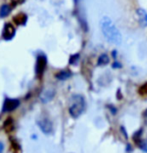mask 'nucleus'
<instances>
[{"mask_svg":"<svg viewBox=\"0 0 147 153\" xmlns=\"http://www.w3.org/2000/svg\"><path fill=\"white\" fill-rule=\"evenodd\" d=\"M100 28H101L102 34L104 35L107 41L112 44L119 45L122 41V35H121L119 29L108 16H103L100 20Z\"/></svg>","mask_w":147,"mask_h":153,"instance_id":"1","label":"nucleus"},{"mask_svg":"<svg viewBox=\"0 0 147 153\" xmlns=\"http://www.w3.org/2000/svg\"><path fill=\"white\" fill-rule=\"evenodd\" d=\"M86 103L82 95L76 94L71 97V103L69 106V113L73 118H78L85 110Z\"/></svg>","mask_w":147,"mask_h":153,"instance_id":"2","label":"nucleus"},{"mask_svg":"<svg viewBox=\"0 0 147 153\" xmlns=\"http://www.w3.org/2000/svg\"><path fill=\"white\" fill-rule=\"evenodd\" d=\"M39 128L44 134H51L53 131V124L47 117H41L37 121Z\"/></svg>","mask_w":147,"mask_h":153,"instance_id":"3","label":"nucleus"},{"mask_svg":"<svg viewBox=\"0 0 147 153\" xmlns=\"http://www.w3.org/2000/svg\"><path fill=\"white\" fill-rule=\"evenodd\" d=\"M46 65H47V60L44 55H39L37 57L36 61V74L38 77H42L43 73H44Z\"/></svg>","mask_w":147,"mask_h":153,"instance_id":"4","label":"nucleus"},{"mask_svg":"<svg viewBox=\"0 0 147 153\" xmlns=\"http://www.w3.org/2000/svg\"><path fill=\"white\" fill-rule=\"evenodd\" d=\"M14 35H15V28L11 23H6L4 25L3 31H2V37L5 40H10L12 39Z\"/></svg>","mask_w":147,"mask_h":153,"instance_id":"5","label":"nucleus"},{"mask_svg":"<svg viewBox=\"0 0 147 153\" xmlns=\"http://www.w3.org/2000/svg\"><path fill=\"white\" fill-rule=\"evenodd\" d=\"M20 104V101L18 99H11V98H7L4 101L3 104V111L9 112L12 111L14 109H16Z\"/></svg>","mask_w":147,"mask_h":153,"instance_id":"6","label":"nucleus"},{"mask_svg":"<svg viewBox=\"0 0 147 153\" xmlns=\"http://www.w3.org/2000/svg\"><path fill=\"white\" fill-rule=\"evenodd\" d=\"M136 16L139 24L142 27L147 26V11L143 8H138L136 10Z\"/></svg>","mask_w":147,"mask_h":153,"instance_id":"7","label":"nucleus"},{"mask_svg":"<svg viewBox=\"0 0 147 153\" xmlns=\"http://www.w3.org/2000/svg\"><path fill=\"white\" fill-rule=\"evenodd\" d=\"M13 21L16 25H23L27 21V16L24 13H18L13 17Z\"/></svg>","mask_w":147,"mask_h":153,"instance_id":"8","label":"nucleus"},{"mask_svg":"<svg viewBox=\"0 0 147 153\" xmlns=\"http://www.w3.org/2000/svg\"><path fill=\"white\" fill-rule=\"evenodd\" d=\"M54 94H55V92H54L53 90H51V89H49V90H45L41 94V96H40V99H41L42 102H44V103L48 102V101H50L53 98Z\"/></svg>","mask_w":147,"mask_h":153,"instance_id":"9","label":"nucleus"},{"mask_svg":"<svg viewBox=\"0 0 147 153\" xmlns=\"http://www.w3.org/2000/svg\"><path fill=\"white\" fill-rule=\"evenodd\" d=\"M4 130L6 131V132H11L13 130V128H14V122H13V120H12V118H7L6 120L4 121Z\"/></svg>","mask_w":147,"mask_h":153,"instance_id":"10","label":"nucleus"},{"mask_svg":"<svg viewBox=\"0 0 147 153\" xmlns=\"http://www.w3.org/2000/svg\"><path fill=\"white\" fill-rule=\"evenodd\" d=\"M11 149H12L13 153H21V147H20V144L14 139H11Z\"/></svg>","mask_w":147,"mask_h":153,"instance_id":"11","label":"nucleus"},{"mask_svg":"<svg viewBox=\"0 0 147 153\" xmlns=\"http://www.w3.org/2000/svg\"><path fill=\"white\" fill-rule=\"evenodd\" d=\"M108 63H109V57L106 54H102L99 57V59H98V65L100 66H104L106 64H108Z\"/></svg>","mask_w":147,"mask_h":153,"instance_id":"12","label":"nucleus"},{"mask_svg":"<svg viewBox=\"0 0 147 153\" xmlns=\"http://www.w3.org/2000/svg\"><path fill=\"white\" fill-rule=\"evenodd\" d=\"M9 13H10V7L6 4L2 5L1 8H0V16L5 17V16H7Z\"/></svg>","mask_w":147,"mask_h":153,"instance_id":"13","label":"nucleus"},{"mask_svg":"<svg viewBox=\"0 0 147 153\" xmlns=\"http://www.w3.org/2000/svg\"><path fill=\"white\" fill-rule=\"evenodd\" d=\"M71 76V73L70 72H67V71H61L59 73L56 74V77L60 80H65V79H68L69 77Z\"/></svg>","mask_w":147,"mask_h":153,"instance_id":"14","label":"nucleus"},{"mask_svg":"<svg viewBox=\"0 0 147 153\" xmlns=\"http://www.w3.org/2000/svg\"><path fill=\"white\" fill-rule=\"evenodd\" d=\"M138 92H139V94L142 97H147V82H145L144 84L140 86Z\"/></svg>","mask_w":147,"mask_h":153,"instance_id":"15","label":"nucleus"},{"mask_svg":"<svg viewBox=\"0 0 147 153\" xmlns=\"http://www.w3.org/2000/svg\"><path fill=\"white\" fill-rule=\"evenodd\" d=\"M138 145H139V147L143 150L144 152H146V153H147V139L142 140V141H139Z\"/></svg>","mask_w":147,"mask_h":153,"instance_id":"16","label":"nucleus"},{"mask_svg":"<svg viewBox=\"0 0 147 153\" xmlns=\"http://www.w3.org/2000/svg\"><path fill=\"white\" fill-rule=\"evenodd\" d=\"M23 1H24V0H11V2H12L13 4H19V3H22Z\"/></svg>","mask_w":147,"mask_h":153,"instance_id":"17","label":"nucleus"},{"mask_svg":"<svg viewBox=\"0 0 147 153\" xmlns=\"http://www.w3.org/2000/svg\"><path fill=\"white\" fill-rule=\"evenodd\" d=\"M3 150H4V145H3V143H2V142H0V153L3 152Z\"/></svg>","mask_w":147,"mask_h":153,"instance_id":"18","label":"nucleus"}]
</instances>
